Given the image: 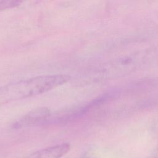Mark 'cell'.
Instances as JSON below:
<instances>
[{
	"label": "cell",
	"instance_id": "obj_1",
	"mask_svg": "<svg viewBox=\"0 0 158 158\" xmlns=\"http://www.w3.org/2000/svg\"><path fill=\"white\" fill-rule=\"evenodd\" d=\"M70 80V77L67 75H46L1 86L0 106L46 93Z\"/></svg>",
	"mask_w": 158,
	"mask_h": 158
},
{
	"label": "cell",
	"instance_id": "obj_2",
	"mask_svg": "<svg viewBox=\"0 0 158 158\" xmlns=\"http://www.w3.org/2000/svg\"><path fill=\"white\" fill-rule=\"evenodd\" d=\"M50 114L51 110L47 107L36 108L15 121L13 124V128H21L38 125L48 119Z\"/></svg>",
	"mask_w": 158,
	"mask_h": 158
},
{
	"label": "cell",
	"instance_id": "obj_3",
	"mask_svg": "<svg viewBox=\"0 0 158 158\" xmlns=\"http://www.w3.org/2000/svg\"><path fill=\"white\" fill-rule=\"evenodd\" d=\"M70 148L68 143H61L38 150L28 158H61L69 152Z\"/></svg>",
	"mask_w": 158,
	"mask_h": 158
},
{
	"label": "cell",
	"instance_id": "obj_4",
	"mask_svg": "<svg viewBox=\"0 0 158 158\" xmlns=\"http://www.w3.org/2000/svg\"><path fill=\"white\" fill-rule=\"evenodd\" d=\"M21 2L22 0H0V10L15 7Z\"/></svg>",
	"mask_w": 158,
	"mask_h": 158
}]
</instances>
